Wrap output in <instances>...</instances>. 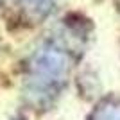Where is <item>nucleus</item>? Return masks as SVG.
I'll use <instances>...</instances> for the list:
<instances>
[{
	"label": "nucleus",
	"instance_id": "obj_1",
	"mask_svg": "<svg viewBox=\"0 0 120 120\" xmlns=\"http://www.w3.org/2000/svg\"><path fill=\"white\" fill-rule=\"evenodd\" d=\"M95 120H120V104L106 100L95 113Z\"/></svg>",
	"mask_w": 120,
	"mask_h": 120
},
{
	"label": "nucleus",
	"instance_id": "obj_2",
	"mask_svg": "<svg viewBox=\"0 0 120 120\" xmlns=\"http://www.w3.org/2000/svg\"><path fill=\"white\" fill-rule=\"evenodd\" d=\"M23 2H27V4H30V5H41L45 0H23Z\"/></svg>",
	"mask_w": 120,
	"mask_h": 120
}]
</instances>
